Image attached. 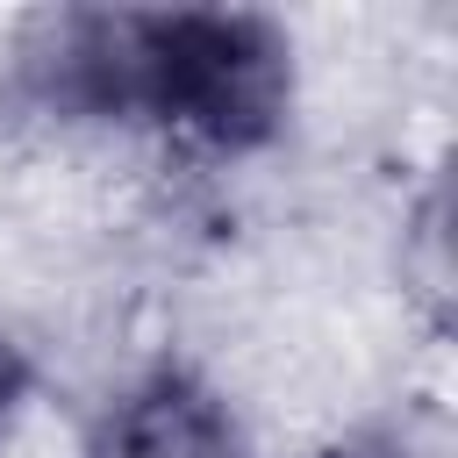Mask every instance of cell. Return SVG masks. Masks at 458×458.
Returning a JSON list of instances; mask_svg holds the SVG:
<instances>
[{"instance_id": "6da1fadb", "label": "cell", "mask_w": 458, "mask_h": 458, "mask_svg": "<svg viewBox=\"0 0 458 458\" xmlns=\"http://www.w3.org/2000/svg\"><path fill=\"white\" fill-rule=\"evenodd\" d=\"M50 86L200 157H250L286 129L293 43L243 7H114L50 29Z\"/></svg>"}, {"instance_id": "7a4b0ae2", "label": "cell", "mask_w": 458, "mask_h": 458, "mask_svg": "<svg viewBox=\"0 0 458 458\" xmlns=\"http://www.w3.org/2000/svg\"><path fill=\"white\" fill-rule=\"evenodd\" d=\"M86 458H243V429L193 365H150L100 408Z\"/></svg>"}, {"instance_id": "3957f363", "label": "cell", "mask_w": 458, "mask_h": 458, "mask_svg": "<svg viewBox=\"0 0 458 458\" xmlns=\"http://www.w3.org/2000/svg\"><path fill=\"white\" fill-rule=\"evenodd\" d=\"M21 401H29V358H21V344L0 336V437H7V422H14Z\"/></svg>"}, {"instance_id": "277c9868", "label": "cell", "mask_w": 458, "mask_h": 458, "mask_svg": "<svg viewBox=\"0 0 458 458\" xmlns=\"http://www.w3.org/2000/svg\"><path fill=\"white\" fill-rule=\"evenodd\" d=\"M322 458H401L394 444H379V437H351V444H329Z\"/></svg>"}]
</instances>
